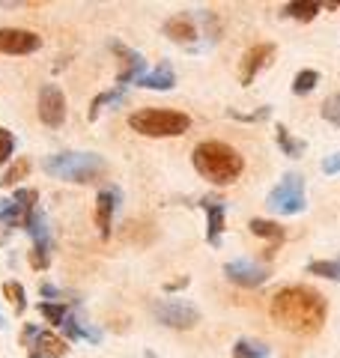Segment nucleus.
<instances>
[{"mask_svg": "<svg viewBox=\"0 0 340 358\" xmlns=\"http://www.w3.org/2000/svg\"><path fill=\"white\" fill-rule=\"evenodd\" d=\"M122 99H126V87H113V90H105V93H99L93 102H90V120H99V114L105 110L108 105H120Z\"/></svg>", "mask_w": 340, "mask_h": 358, "instance_id": "17", "label": "nucleus"}, {"mask_svg": "<svg viewBox=\"0 0 340 358\" xmlns=\"http://www.w3.org/2000/svg\"><path fill=\"white\" fill-rule=\"evenodd\" d=\"M269 310H271V320L281 322L283 329H290L296 334H313V331L323 329L328 305L316 289L292 284V287H283L271 296Z\"/></svg>", "mask_w": 340, "mask_h": 358, "instance_id": "1", "label": "nucleus"}, {"mask_svg": "<svg viewBox=\"0 0 340 358\" xmlns=\"http://www.w3.org/2000/svg\"><path fill=\"white\" fill-rule=\"evenodd\" d=\"M233 358H271L269 346L260 343V341H236L233 343Z\"/></svg>", "mask_w": 340, "mask_h": 358, "instance_id": "20", "label": "nucleus"}, {"mask_svg": "<svg viewBox=\"0 0 340 358\" xmlns=\"http://www.w3.org/2000/svg\"><path fill=\"white\" fill-rule=\"evenodd\" d=\"M39 313L51 322V326H60V329H63V322L69 320V308L60 305V301H57V305H54V301H42V305H39Z\"/></svg>", "mask_w": 340, "mask_h": 358, "instance_id": "25", "label": "nucleus"}, {"mask_svg": "<svg viewBox=\"0 0 340 358\" xmlns=\"http://www.w3.org/2000/svg\"><path fill=\"white\" fill-rule=\"evenodd\" d=\"M132 131L143 134V138H176L185 134L191 126V117L183 110H164V108H143L134 110L129 117Z\"/></svg>", "mask_w": 340, "mask_h": 358, "instance_id": "4", "label": "nucleus"}, {"mask_svg": "<svg viewBox=\"0 0 340 358\" xmlns=\"http://www.w3.org/2000/svg\"><path fill=\"white\" fill-rule=\"evenodd\" d=\"M287 18H296V21H313L316 13H320V3H313V0H292L281 9Z\"/></svg>", "mask_w": 340, "mask_h": 358, "instance_id": "18", "label": "nucleus"}, {"mask_svg": "<svg viewBox=\"0 0 340 358\" xmlns=\"http://www.w3.org/2000/svg\"><path fill=\"white\" fill-rule=\"evenodd\" d=\"M42 36L24 27H0V54H15V57H24V54L39 51Z\"/></svg>", "mask_w": 340, "mask_h": 358, "instance_id": "9", "label": "nucleus"}, {"mask_svg": "<svg viewBox=\"0 0 340 358\" xmlns=\"http://www.w3.org/2000/svg\"><path fill=\"white\" fill-rule=\"evenodd\" d=\"M251 233L254 236H263V239H271V242H281L283 239V227L281 224H275V221H266V218H254L251 224Z\"/></svg>", "mask_w": 340, "mask_h": 358, "instance_id": "21", "label": "nucleus"}, {"mask_svg": "<svg viewBox=\"0 0 340 358\" xmlns=\"http://www.w3.org/2000/svg\"><path fill=\"white\" fill-rule=\"evenodd\" d=\"M179 287H188V278H179V281L167 284V293H173V289H179Z\"/></svg>", "mask_w": 340, "mask_h": 358, "instance_id": "32", "label": "nucleus"}, {"mask_svg": "<svg viewBox=\"0 0 340 358\" xmlns=\"http://www.w3.org/2000/svg\"><path fill=\"white\" fill-rule=\"evenodd\" d=\"M275 57V45L271 42H260V45H254V48H248L245 51V57H242V72H239V81L248 87L257 78V72H263L266 66H269V60Z\"/></svg>", "mask_w": 340, "mask_h": 358, "instance_id": "13", "label": "nucleus"}, {"mask_svg": "<svg viewBox=\"0 0 340 358\" xmlns=\"http://www.w3.org/2000/svg\"><path fill=\"white\" fill-rule=\"evenodd\" d=\"M3 296L13 301L15 317H21V313L27 310V293H24V287H21L18 281H6V284H3Z\"/></svg>", "mask_w": 340, "mask_h": 358, "instance_id": "23", "label": "nucleus"}, {"mask_svg": "<svg viewBox=\"0 0 340 358\" xmlns=\"http://www.w3.org/2000/svg\"><path fill=\"white\" fill-rule=\"evenodd\" d=\"M39 120L45 122L48 129H60L66 122V93L57 84H45L39 90Z\"/></svg>", "mask_w": 340, "mask_h": 358, "instance_id": "8", "label": "nucleus"}, {"mask_svg": "<svg viewBox=\"0 0 340 358\" xmlns=\"http://www.w3.org/2000/svg\"><path fill=\"white\" fill-rule=\"evenodd\" d=\"M278 143H281V150L290 155V159H299V155L304 152V141H299V138H292L290 134V129L287 126H278Z\"/></svg>", "mask_w": 340, "mask_h": 358, "instance_id": "24", "label": "nucleus"}, {"mask_svg": "<svg viewBox=\"0 0 340 358\" xmlns=\"http://www.w3.org/2000/svg\"><path fill=\"white\" fill-rule=\"evenodd\" d=\"M266 206L271 212H281V215H299L304 209V179L299 173H287L269 192Z\"/></svg>", "mask_w": 340, "mask_h": 358, "instance_id": "5", "label": "nucleus"}, {"mask_svg": "<svg viewBox=\"0 0 340 358\" xmlns=\"http://www.w3.org/2000/svg\"><path fill=\"white\" fill-rule=\"evenodd\" d=\"M138 84L146 87V90H170L176 84V72H173V66H170V63H158L155 69L146 72Z\"/></svg>", "mask_w": 340, "mask_h": 358, "instance_id": "16", "label": "nucleus"}, {"mask_svg": "<svg viewBox=\"0 0 340 358\" xmlns=\"http://www.w3.org/2000/svg\"><path fill=\"white\" fill-rule=\"evenodd\" d=\"M311 275H320V278H328V281H337L340 284V260H313L308 266Z\"/></svg>", "mask_w": 340, "mask_h": 358, "instance_id": "26", "label": "nucleus"}, {"mask_svg": "<svg viewBox=\"0 0 340 358\" xmlns=\"http://www.w3.org/2000/svg\"><path fill=\"white\" fill-rule=\"evenodd\" d=\"M323 120H328V122H334V126L340 129V93H334V96H328L325 102H323Z\"/></svg>", "mask_w": 340, "mask_h": 358, "instance_id": "30", "label": "nucleus"}, {"mask_svg": "<svg viewBox=\"0 0 340 358\" xmlns=\"http://www.w3.org/2000/svg\"><path fill=\"white\" fill-rule=\"evenodd\" d=\"M323 173H340V152L323 159Z\"/></svg>", "mask_w": 340, "mask_h": 358, "instance_id": "31", "label": "nucleus"}, {"mask_svg": "<svg viewBox=\"0 0 340 358\" xmlns=\"http://www.w3.org/2000/svg\"><path fill=\"white\" fill-rule=\"evenodd\" d=\"M191 162H194V171L215 185H230L245 171V159L239 155V150H233L224 141L197 143L194 152H191Z\"/></svg>", "mask_w": 340, "mask_h": 358, "instance_id": "2", "label": "nucleus"}, {"mask_svg": "<svg viewBox=\"0 0 340 358\" xmlns=\"http://www.w3.org/2000/svg\"><path fill=\"white\" fill-rule=\"evenodd\" d=\"M30 173V159H15L13 164L6 167V173L0 176V185L3 188H9V185H18L21 179H24Z\"/></svg>", "mask_w": 340, "mask_h": 358, "instance_id": "22", "label": "nucleus"}, {"mask_svg": "<svg viewBox=\"0 0 340 358\" xmlns=\"http://www.w3.org/2000/svg\"><path fill=\"white\" fill-rule=\"evenodd\" d=\"M0 329H3V313H0Z\"/></svg>", "mask_w": 340, "mask_h": 358, "instance_id": "33", "label": "nucleus"}, {"mask_svg": "<svg viewBox=\"0 0 340 358\" xmlns=\"http://www.w3.org/2000/svg\"><path fill=\"white\" fill-rule=\"evenodd\" d=\"M21 343H24L33 355H42V358H66V352H69V346H66L63 338H57L54 331L33 329V326H24Z\"/></svg>", "mask_w": 340, "mask_h": 358, "instance_id": "7", "label": "nucleus"}, {"mask_svg": "<svg viewBox=\"0 0 340 358\" xmlns=\"http://www.w3.org/2000/svg\"><path fill=\"white\" fill-rule=\"evenodd\" d=\"M203 209H206V239H209V245H221L227 203L224 200H203Z\"/></svg>", "mask_w": 340, "mask_h": 358, "instance_id": "14", "label": "nucleus"}, {"mask_svg": "<svg viewBox=\"0 0 340 358\" xmlns=\"http://www.w3.org/2000/svg\"><path fill=\"white\" fill-rule=\"evenodd\" d=\"M45 173L57 176V179H66V182H93L101 173L108 171V164L101 155L96 152H54L45 159Z\"/></svg>", "mask_w": 340, "mask_h": 358, "instance_id": "3", "label": "nucleus"}, {"mask_svg": "<svg viewBox=\"0 0 340 358\" xmlns=\"http://www.w3.org/2000/svg\"><path fill=\"white\" fill-rule=\"evenodd\" d=\"M63 331L69 334V338H75V341H90V343H99V341H101V334H99L96 329H90L87 322L75 320V317H69V320L63 322Z\"/></svg>", "mask_w": 340, "mask_h": 358, "instance_id": "19", "label": "nucleus"}, {"mask_svg": "<svg viewBox=\"0 0 340 358\" xmlns=\"http://www.w3.org/2000/svg\"><path fill=\"white\" fill-rule=\"evenodd\" d=\"M120 200H122V194H120V188H113V185H105V188L99 192V197H96V227H99V233H101L105 239L111 236L113 212H117Z\"/></svg>", "mask_w": 340, "mask_h": 358, "instance_id": "12", "label": "nucleus"}, {"mask_svg": "<svg viewBox=\"0 0 340 358\" xmlns=\"http://www.w3.org/2000/svg\"><path fill=\"white\" fill-rule=\"evenodd\" d=\"M316 84H320V72H316V69H304V72L296 75V81H292V93L304 96V93H311Z\"/></svg>", "mask_w": 340, "mask_h": 358, "instance_id": "27", "label": "nucleus"}, {"mask_svg": "<svg viewBox=\"0 0 340 358\" xmlns=\"http://www.w3.org/2000/svg\"><path fill=\"white\" fill-rule=\"evenodd\" d=\"M224 275L239 287H260L269 281V268L254 260H230L224 266Z\"/></svg>", "mask_w": 340, "mask_h": 358, "instance_id": "11", "label": "nucleus"}, {"mask_svg": "<svg viewBox=\"0 0 340 358\" xmlns=\"http://www.w3.org/2000/svg\"><path fill=\"white\" fill-rule=\"evenodd\" d=\"M153 313H155V320L162 322V326L179 329V331L194 329L200 322V310L191 305V301H183V299H162V301H155Z\"/></svg>", "mask_w": 340, "mask_h": 358, "instance_id": "6", "label": "nucleus"}, {"mask_svg": "<svg viewBox=\"0 0 340 358\" xmlns=\"http://www.w3.org/2000/svg\"><path fill=\"white\" fill-rule=\"evenodd\" d=\"M111 51L120 57V75H117V87H129L132 81H141V78L146 75V60L141 57L134 48H126L122 42H111Z\"/></svg>", "mask_w": 340, "mask_h": 358, "instance_id": "10", "label": "nucleus"}, {"mask_svg": "<svg viewBox=\"0 0 340 358\" xmlns=\"http://www.w3.org/2000/svg\"><path fill=\"white\" fill-rule=\"evenodd\" d=\"M13 152H15V134L0 126V164H9Z\"/></svg>", "mask_w": 340, "mask_h": 358, "instance_id": "29", "label": "nucleus"}, {"mask_svg": "<svg viewBox=\"0 0 340 358\" xmlns=\"http://www.w3.org/2000/svg\"><path fill=\"white\" fill-rule=\"evenodd\" d=\"M30 358H42V355H33V352H30Z\"/></svg>", "mask_w": 340, "mask_h": 358, "instance_id": "34", "label": "nucleus"}, {"mask_svg": "<svg viewBox=\"0 0 340 358\" xmlns=\"http://www.w3.org/2000/svg\"><path fill=\"white\" fill-rule=\"evenodd\" d=\"M164 36H170L173 42H183V45L194 42V39H197V24H194V18L185 15V13L167 18V21H164Z\"/></svg>", "mask_w": 340, "mask_h": 358, "instance_id": "15", "label": "nucleus"}, {"mask_svg": "<svg viewBox=\"0 0 340 358\" xmlns=\"http://www.w3.org/2000/svg\"><path fill=\"white\" fill-rule=\"evenodd\" d=\"M48 263H51V242L33 245V251H30V266H33V268H48Z\"/></svg>", "mask_w": 340, "mask_h": 358, "instance_id": "28", "label": "nucleus"}]
</instances>
